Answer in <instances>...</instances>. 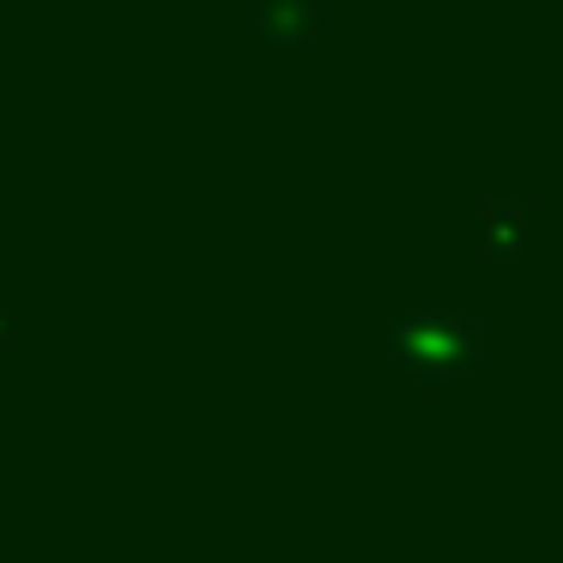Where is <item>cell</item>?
<instances>
[{"mask_svg":"<svg viewBox=\"0 0 563 563\" xmlns=\"http://www.w3.org/2000/svg\"><path fill=\"white\" fill-rule=\"evenodd\" d=\"M406 357H412L430 382H449L454 369L473 357V333H466V321H454V316H424L412 333H406Z\"/></svg>","mask_w":563,"mask_h":563,"instance_id":"cell-1","label":"cell"},{"mask_svg":"<svg viewBox=\"0 0 563 563\" xmlns=\"http://www.w3.org/2000/svg\"><path fill=\"white\" fill-rule=\"evenodd\" d=\"M478 243H485V255H497V261L527 255V243H533V212H521V207L478 212Z\"/></svg>","mask_w":563,"mask_h":563,"instance_id":"cell-2","label":"cell"}]
</instances>
